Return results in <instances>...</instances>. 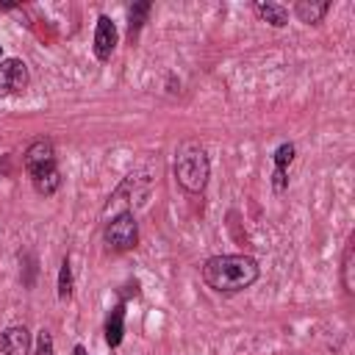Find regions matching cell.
<instances>
[{
    "label": "cell",
    "instance_id": "1",
    "mask_svg": "<svg viewBox=\"0 0 355 355\" xmlns=\"http://www.w3.org/2000/svg\"><path fill=\"white\" fill-rule=\"evenodd\" d=\"M258 261L250 255H214L202 263V280L208 288L222 294H236L258 280Z\"/></svg>",
    "mask_w": 355,
    "mask_h": 355
},
{
    "label": "cell",
    "instance_id": "2",
    "mask_svg": "<svg viewBox=\"0 0 355 355\" xmlns=\"http://www.w3.org/2000/svg\"><path fill=\"white\" fill-rule=\"evenodd\" d=\"M25 172L33 183V189L44 197L55 194L61 186V172L55 166V150L50 139H36L25 150Z\"/></svg>",
    "mask_w": 355,
    "mask_h": 355
},
{
    "label": "cell",
    "instance_id": "3",
    "mask_svg": "<svg viewBox=\"0 0 355 355\" xmlns=\"http://www.w3.org/2000/svg\"><path fill=\"white\" fill-rule=\"evenodd\" d=\"M208 175H211V161H208L205 147L200 141H183L175 150V178H178V183L189 194H202V189L208 186Z\"/></svg>",
    "mask_w": 355,
    "mask_h": 355
},
{
    "label": "cell",
    "instance_id": "4",
    "mask_svg": "<svg viewBox=\"0 0 355 355\" xmlns=\"http://www.w3.org/2000/svg\"><path fill=\"white\" fill-rule=\"evenodd\" d=\"M150 175H153L150 169H139V172L128 175V178L114 189V194L108 197V202H105V208H103V219L108 222V219H114V216H119V214H133V208L141 205V202L147 200V194H150V183H153Z\"/></svg>",
    "mask_w": 355,
    "mask_h": 355
},
{
    "label": "cell",
    "instance_id": "5",
    "mask_svg": "<svg viewBox=\"0 0 355 355\" xmlns=\"http://www.w3.org/2000/svg\"><path fill=\"white\" fill-rule=\"evenodd\" d=\"M105 244L116 252H125V250H133L136 241H139V222L133 214H119L114 219L105 222Z\"/></svg>",
    "mask_w": 355,
    "mask_h": 355
},
{
    "label": "cell",
    "instance_id": "6",
    "mask_svg": "<svg viewBox=\"0 0 355 355\" xmlns=\"http://www.w3.org/2000/svg\"><path fill=\"white\" fill-rule=\"evenodd\" d=\"M28 89V67L19 58L0 61V97H14Z\"/></svg>",
    "mask_w": 355,
    "mask_h": 355
},
{
    "label": "cell",
    "instance_id": "7",
    "mask_svg": "<svg viewBox=\"0 0 355 355\" xmlns=\"http://www.w3.org/2000/svg\"><path fill=\"white\" fill-rule=\"evenodd\" d=\"M116 42H119L116 25L111 22L108 14H100L97 17V28H94V55H97V61H108L111 53L116 50Z\"/></svg>",
    "mask_w": 355,
    "mask_h": 355
},
{
    "label": "cell",
    "instance_id": "8",
    "mask_svg": "<svg viewBox=\"0 0 355 355\" xmlns=\"http://www.w3.org/2000/svg\"><path fill=\"white\" fill-rule=\"evenodd\" d=\"M31 352V333L25 324H11L0 333V355H28Z\"/></svg>",
    "mask_w": 355,
    "mask_h": 355
},
{
    "label": "cell",
    "instance_id": "9",
    "mask_svg": "<svg viewBox=\"0 0 355 355\" xmlns=\"http://www.w3.org/2000/svg\"><path fill=\"white\" fill-rule=\"evenodd\" d=\"M252 11H255L263 22H269L272 28H283V25L288 22V8L280 6V3H255Z\"/></svg>",
    "mask_w": 355,
    "mask_h": 355
},
{
    "label": "cell",
    "instance_id": "10",
    "mask_svg": "<svg viewBox=\"0 0 355 355\" xmlns=\"http://www.w3.org/2000/svg\"><path fill=\"white\" fill-rule=\"evenodd\" d=\"M122 336H125V308L116 305V308H111V313L105 319V341H108V347H119Z\"/></svg>",
    "mask_w": 355,
    "mask_h": 355
},
{
    "label": "cell",
    "instance_id": "11",
    "mask_svg": "<svg viewBox=\"0 0 355 355\" xmlns=\"http://www.w3.org/2000/svg\"><path fill=\"white\" fill-rule=\"evenodd\" d=\"M330 11V3H308V0H300L294 6V14L300 22H308V25H316L322 22V17Z\"/></svg>",
    "mask_w": 355,
    "mask_h": 355
},
{
    "label": "cell",
    "instance_id": "12",
    "mask_svg": "<svg viewBox=\"0 0 355 355\" xmlns=\"http://www.w3.org/2000/svg\"><path fill=\"white\" fill-rule=\"evenodd\" d=\"M352 261H355V239L349 236V241H347V247H344V258H341V283H344V288L352 294L355 291V275H352Z\"/></svg>",
    "mask_w": 355,
    "mask_h": 355
},
{
    "label": "cell",
    "instance_id": "13",
    "mask_svg": "<svg viewBox=\"0 0 355 355\" xmlns=\"http://www.w3.org/2000/svg\"><path fill=\"white\" fill-rule=\"evenodd\" d=\"M69 294H72V266H69V258H64L58 269V297L67 300Z\"/></svg>",
    "mask_w": 355,
    "mask_h": 355
},
{
    "label": "cell",
    "instance_id": "14",
    "mask_svg": "<svg viewBox=\"0 0 355 355\" xmlns=\"http://www.w3.org/2000/svg\"><path fill=\"white\" fill-rule=\"evenodd\" d=\"M147 14H150V3H136V6L130 8V36L141 28V22H144Z\"/></svg>",
    "mask_w": 355,
    "mask_h": 355
},
{
    "label": "cell",
    "instance_id": "15",
    "mask_svg": "<svg viewBox=\"0 0 355 355\" xmlns=\"http://www.w3.org/2000/svg\"><path fill=\"white\" fill-rule=\"evenodd\" d=\"M294 161V144H280L275 150V169H286Z\"/></svg>",
    "mask_w": 355,
    "mask_h": 355
},
{
    "label": "cell",
    "instance_id": "16",
    "mask_svg": "<svg viewBox=\"0 0 355 355\" xmlns=\"http://www.w3.org/2000/svg\"><path fill=\"white\" fill-rule=\"evenodd\" d=\"M33 355H55V349H53V336L47 333V330H42L39 336H36V352Z\"/></svg>",
    "mask_w": 355,
    "mask_h": 355
},
{
    "label": "cell",
    "instance_id": "17",
    "mask_svg": "<svg viewBox=\"0 0 355 355\" xmlns=\"http://www.w3.org/2000/svg\"><path fill=\"white\" fill-rule=\"evenodd\" d=\"M286 183H288L286 169H275V175H272V186H275V191H283V189H286Z\"/></svg>",
    "mask_w": 355,
    "mask_h": 355
},
{
    "label": "cell",
    "instance_id": "18",
    "mask_svg": "<svg viewBox=\"0 0 355 355\" xmlns=\"http://www.w3.org/2000/svg\"><path fill=\"white\" fill-rule=\"evenodd\" d=\"M75 355H86V349L83 347H75Z\"/></svg>",
    "mask_w": 355,
    "mask_h": 355
}]
</instances>
